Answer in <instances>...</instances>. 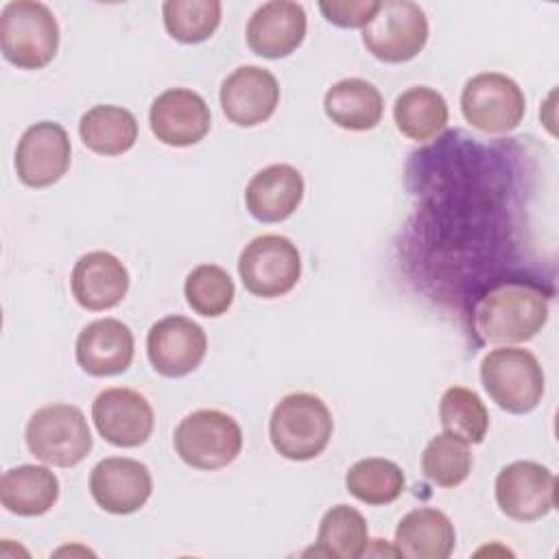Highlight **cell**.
Instances as JSON below:
<instances>
[{"label":"cell","instance_id":"6da1fadb","mask_svg":"<svg viewBox=\"0 0 559 559\" xmlns=\"http://www.w3.org/2000/svg\"><path fill=\"white\" fill-rule=\"evenodd\" d=\"M550 304L544 290L526 280H498L487 286L472 310L478 336L491 345L531 341L546 325Z\"/></svg>","mask_w":559,"mask_h":559},{"label":"cell","instance_id":"7a4b0ae2","mask_svg":"<svg viewBox=\"0 0 559 559\" xmlns=\"http://www.w3.org/2000/svg\"><path fill=\"white\" fill-rule=\"evenodd\" d=\"M334 430V419L325 402L306 391L284 395L269 419V437L277 454L288 461H310L319 456Z\"/></svg>","mask_w":559,"mask_h":559},{"label":"cell","instance_id":"3957f363","mask_svg":"<svg viewBox=\"0 0 559 559\" xmlns=\"http://www.w3.org/2000/svg\"><path fill=\"white\" fill-rule=\"evenodd\" d=\"M59 48V24L55 13L37 0H13L0 13L2 57L22 68H46Z\"/></svg>","mask_w":559,"mask_h":559},{"label":"cell","instance_id":"277c9868","mask_svg":"<svg viewBox=\"0 0 559 559\" xmlns=\"http://www.w3.org/2000/svg\"><path fill=\"white\" fill-rule=\"evenodd\" d=\"M480 382L487 395L507 413L524 415L537 408L546 391L544 369L528 349L500 345L485 354Z\"/></svg>","mask_w":559,"mask_h":559},{"label":"cell","instance_id":"5b68a950","mask_svg":"<svg viewBox=\"0 0 559 559\" xmlns=\"http://www.w3.org/2000/svg\"><path fill=\"white\" fill-rule=\"evenodd\" d=\"M179 459L203 472L227 467L242 450L238 421L218 408H199L186 415L173 435Z\"/></svg>","mask_w":559,"mask_h":559},{"label":"cell","instance_id":"8992f818","mask_svg":"<svg viewBox=\"0 0 559 559\" xmlns=\"http://www.w3.org/2000/svg\"><path fill=\"white\" fill-rule=\"evenodd\" d=\"M28 452L55 467H74L92 450V432L79 406L48 404L37 408L26 424Z\"/></svg>","mask_w":559,"mask_h":559},{"label":"cell","instance_id":"52a82bcc","mask_svg":"<svg viewBox=\"0 0 559 559\" xmlns=\"http://www.w3.org/2000/svg\"><path fill=\"white\" fill-rule=\"evenodd\" d=\"M242 286L262 299L290 293L301 277V255L297 245L280 234L255 236L238 258Z\"/></svg>","mask_w":559,"mask_h":559},{"label":"cell","instance_id":"ba28073f","mask_svg":"<svg viewBox=\"0 0 559 559\" xmlns=\"http://www.w3.org/2000/svg\"><path fill=\"white\" fill-rule=\"evenodd\" d=\"M428 33V17L417 2L384 0L362 28V44L378 61L404 63L424 50Z\"/></svg>","mask_w":559,"mask_h":559},{"label":"cell","instance_id":"9c48e42d","mask_svg":"<svg viewBox=\"0 0 559 559\" xmlns=\"http://www.w3.org/2000/svg\"><path fill=\"white\" fill-rule=\"evenodd\" d=\"M461 111L474 129L500 135L520 127L526 114V96L511 76L480 72L465 83Z\"/></svg>","mask_w":559,"mask_h":559},{"label":"cell","instance_id":"30bf717a","mask_svg":"<svg viewBox=\"0 0 559 559\" xmlns=\"http://www.w3.org/2000/svg\"><path fill=\"white\" fill-rule=\"evenodd\" d=\"M496 502L515 522H533L557 504L555 474L535 461H513L496 476Z\"/></svg>","mask_w":559,"mask_h":559},{"label":"cell","instance_id":"8fae6325","mask_svg":"<svg viewBox=\"0 0 559 559\" xmlns=\"http://www.w3.org/2000/svg\"><path fill=\"white\" fill-rule=\"evenodd\" d=\"M72 146L68 131L52 120L31 124L17 140L15 173L28 188L57 183L70 168Z\"/></svg>","mask_w":559,"mask_h":559},{"label":"cell","instance_id":"7c38bea8","mask_svg":"<svg viewBox=\"0 0 559 559\" xmlns=\"http://www.w3.org/2000/svg\"><path fill=\"white\" fill-rule=\"evenodd\" d=\"M92 421L107 443L138 448L151 437L155 413L140 391L111 386L100 391L92 402Z\"/></svg>","mask_w":559,"mask_h":559},{"label":"cell","instance_id":"4fadbf2b","mask_svg":"<svg viewBox=\"0 0 559 559\" xmlns=\"http://www.w3.org/2000/svg\"><path fill=\"white\" fill-rule=\"evenodd\" d=\"M207 352L205 330L181 314H168L151 325L146 334V354L153 369L166 378L192 373Z\"/></svg>","mask_w":559,"mask_h":559},{"label":"cell","instance_id":"5bb4252c","mask_svg":"<svg viewBox=\"0 0 559 559\" xmlns=\"http://www.w3.org/2000/svg\"><path fill=\"white\" fill-rule=\"evenodd\" d=\"M153 491V478L144 463L127 456H107L90 472L94 502L114 515L140 511Z\"/></svg>","mask_w":559,"mask_h":559},{"label":"cell","instance_id":"9a60e30c","mask_svg":"<svg viewBox=\"0 0 559 559\" xmlns=\"http://www.w3.org/2000/svg\"><path fill=\"white\" fill-rule=\"evenodd\" d=\"M221 109L236 127L266 122L280 105V83L260 66H240L221 83Z\"/></svg>","mask_w":559,"mask_h":559},{"label":"cell","instance_id":"2e32d148","mask_svg":"<svg viewBox=\"0 0 559 559\" xmlns=\"http://www.w3.org/2000/svg\"><path fill=\"white\" fill-rule=\"evenodd\" d=\"M148 124L162 144L192 146L207 135L212 114L201 94L188 87H170L153 100Z\"/></svg>","mask_w":559,"mask_h":559},{"label":"cell","instance_id":"e0dca14e","mask_svg":"<svg viewBox=\"0 0 559 559\" xmlns=\"http://www.w3.org/2000/svg\"><path fill=\"white\" fill-rule=\"evenodd\" d=\"M308 20L299 2L271 0L260 4L247 22V46L264 59H282L295 52L306 37Z\"/></svg>","mask_w":559,"mask_h":559},{"label":"cell","instance_id":"ac0fdd59","mask_svg":"<svg viewBox=\"0 0 559 559\" xmlns=\"http://www.w3.org/2000/svg\"><path fill=\"white\" fill-rule=\"evenodd\" d=\"M135 352L133 332L120 319H96L87 323L74 345L79 367L96 378L118 376L131 367Z\"/></svg>","mask_w":559,"mask_h":559},{"label":"cell","instance_id":"d6986e66","mask_svg":"<svg viewBox=\"0 0 559 559\" xmlns=\"http://www.w3.org/2000/svg\"><path fill=\"white\" fill-rule=\"evenodd\" d=\"M70 288L76 304L100 312L118 306L129 290L127 266L109 251H90L81 255L70 275Z\"/></svg>","mask_w":559,"mask_h":559},{"label":"cell","instance_id":"ffe728a7","mask_svg":"<svg viewBox=\"0 0 559 559\" xmlns=\"http://www.w3.org/2000/svg\"><path fill=\"white\" fill-rule=\"evenodd\" d=\"M304 177L290 164H271L258 170L247 188L245 203L260 223L286 221L304 199Z\"/></svg>","mask_w":559,"mask_h":559},{"label":"cell","instance_id":"44dd1931","mask_svg":"<svg viewBox=\"0 0 559 559\" xmlns=\"http://www.w3.org/2000/svg\"><path fill=\"white\" fill-rule=\"evenodd\" d=\"M456 544L452 520L432 507L408 511L395 528L393 546L408 559H448Z\"/></svg>","mask_w":559,"mask_h":559},{"label":"cell","instance_id":"7402d4cb","mask_svg":"<svg viewBox=\"0 0 559 559\" xmlns=\"http://www.w3.org/2000/svg\"><path fill=\"white\" fill-rule=\"evenodd\" d=\"M59 498V478L44 465H17L0 478V502L9 513L37 518L48 513Z\"/></svg>","mask_w":559,"mask_h":559},{"label":"cell","instance_id":"603a6c76","mask_svg":"<svg viewBox=\"0 0 559 559\" xmlns=\"http://www.w3.org/2000/svg\"><path fill=\"white\" fill-rule=\"evenodd\" d=\"M328 118L347 131H369L380 124L384 98L380 90L365 79H341L323 98Z\"/></svg>","mask_w":559,"mask_h":559},{"label":"cell","instance_id":"cb8c5ba5","mask_svg":"<svg viewBox=\"0 0 559 559\" xmlns=\"http://www.w3.org/2000/svg\"><path fill=\"white\" fill-rule=\"evenodd\" d=\"M79 135L92 153L122 155L138 140V120L124 107L96 105L81 116Z\"/></svg>","mask_w":559,"mask_h":559},{"label":"cell","instance_id":"d4e9b609","mask_svg":"<svg viewBox=\"0 0 559 559\" xmlns=\"http://www.w3.org/2000/svg\"><path fill=\"white\" fill-rule=\"evenodd\" d=\"M448 116L450 111L443 94L428 85L404 90L393 105L397 131L415 142H426L441 133L448 124Z\"/></svg>","mask_w":559,"mask_h":559},{"label":"cell","instance_id":"484cf974","mask_svg":"<svg viewBox=\"0 0 559 559\" xmlns=\"http://www.w3.org/2000/svg\"><path fill=\"white\" fill-rule=\"evenodd\" d=\"M369 528L362 513L349 504L328 509L319 522L314 555L334 559H358L367 552Z\"/></svg>","mask_w":559,"mask_h":559},{"label":"cell","instance_id":"4316f807","mask_svg":"<svg viewBox=\"0 0 559 559\" xmlns=\"http://www.w3.org/2000/svg\"><path fill=\"white\" fill-rule=\"evenodd\" d=\"M347 491L365 504H391L406 487L404 472L397 463L380 456L356 461L345 474Z\"/></svg>","mask_w":559,"mask_h":559},{"label":"cell","instance_id":"83f0119b","mask_svg":"<svg viewBox=\"0 0 559 559\" xmlns=\"http://www.w3.org/2000/svg\"><path fill=\"white\" fill-rule=\"evenodd\" d=\"M443 432L467 443H480L489 430V413L480 395L467 386H450L439 402Z\"/></svg>","mask_w":559,"mask_h":559},{"label":"cell","instance_id":"f1b7e54d","mask_svg":"<svg viewBox=\"0 0 559 559\" xmlns=\"http://www.w3.org/2000/svg\"><path fill=\"white\" fill-rule=\"evenodd\" d=\"M223 4L218 0H166L162 17L168 35L181 44H201L221 24Z\"/></svg>","mask_w":559,"mask_h":559},{"label":"cell","instance_id":"f546056e","mask_svg":"<svg viewBox=\"0 0 559 559\" xmlns=\"http://www.w3.org/2000/svg\"><path fill=\"white\" fill-rule=\"evenodd\" d=\"M472 465H474V459L467 448V441L450 432H441L432 437L421 454L424 476L430 483L445 489L461 485L469 476Z\"/></svg>","mask_w":559,"mask_h":559},{"label":"cell","instance_id":"4dcf8cb0","mask_svg":"<svg viewBox=\"0 0 559 559\" xmlns=\"http://www.w3.org/2000/svg\"><path fill=\"white\" fill-rule=\"evenodd\" d=\"M236 295L234 280L218 264L194 266L183 284L188 306L201 317H221L229 310Z\"/></svg>","mask_w":559,"mask_h":559},{"label":"cell","instance_id":"1f68e13d","mask_svg":"<svg viewBox=\"0 0 559 559\" xmlns=\"http://www.w3.org/2000/svg\"><path fill=\"white\" fill-rule=\"evenodd\" d=\"M380 9V0H321L323 17L341 28H365Z\"/></svg>","mask_w":559,"mask_h":559}]
</instances>
